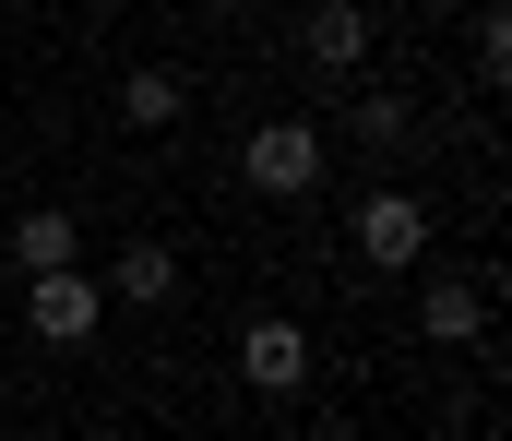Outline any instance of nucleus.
<instances>
[{
  "label": "nucleus",
  "mask_w": 512,
  "mask_h": 441,
  "mask_svg": "<svg viewBox=\"0 0 512 441\" xmlns=\"http://www.w3.org/2000/svg\"><path fill=\"white\" fill-rule=\"evenodd\" d=\"M346 144L405 155V144H417V108H405V96H358V108H346Z\"/></svg>",
  "instance_id": "9"
},
{
  "label": "nucleus",
  "mask_w": 512,
  "mask_h": 441,
  "mask_svg": "<svg viewBox=\"0 0 512 441\" xmlns=\"http://www.w3.org/2000/svg\"><path fill=\"white\" fill-rule=\"evenodd\" d=\"M239 382L251 394H298L310 382V334L298 322H239Z\"/></svg>",
  "instance_id": "4"
},
{
  "label": "nucleus",
  "mask_w": 512,
  "mask_h": 441,
  "mask_svg": "<svg viewBox=\"0 0 512 441\" xmlns=\"http://www.w3.org/2000/svg\"><path fill=\"white\" fill-rule=\"evenodd\" d=\"M477 72H489V84H501V72H512V12H501V0L477 12Z\"/></svg>",
  "instance_id": "11"
},
{
  "label": "nucleus",
  "mask_w": 512,
  "mask_h": 441,
  "mask_svg": "<svg viewBox=\"0 0 512 441\" xmlns=\"http://www.w3.org/2000/svg\"><path fill=\"white\" fill-rule=\"evenodd\" d=\"M346 227H358V251H370V263H417V251H429V203H417V191H370V203H358V215H346Z\"/></svg>",
  "instance_id": "3"
},
{
  "label": "nucleus",
  "mask_w": 512,
  "mask_h": 441,
  "mask_svg": "<svg viewBox=\"0 0 512 441\" xmlns=\"http://www.w3.org/2000/svg\"><path fill=\"white\" fill-rule=\"evenodd\" d=\"M96 322H108V287H96V275H36V287H24V334H36V346H84Z\"/></svg>",
  "instance_id": "2"
},
{
  "label": "nucleus",
  "mask_w": 512,
  "mask_h": 441,
  "mask_svg": "<svg viewBox=\"0 0 512 441\" xmlns=\"http://www.w3.org/2000/svg\"><path fill=\"white\" fill-rule=\"evenodd\" d=\"M310 441H370V430H310Z\"/></svg>",
  "instance_id": "12"
},
{
  "label": "nucleus",
  "mask_w": 512,
  "mask_h": 441,
  "mask_svg": "<svg viewBox=\"0 0 512 441\" xmlns=\"http://www.w3.org/2000/svg\"><path fill=\"white\" fill-rule=\"evenodd\" d=\"M298 60L346 84V72L370 60V12H358V0H310V24H298Z\"/></svg>",
  "instance_id": "5"
},
{
  "label": "nucleus",
  "mask_w": 512,
  "mask_h": 441,
  "mask_svg": "<svg viewBox=\"0 0 512 441\" xmlns=\"http://www.w3.org/2000/svg\"><path fill=\"white\" fill-rule=\"evenodd\" d=\"M239 167H251L262 203H298V191L322 179V132H310V120H262L251 144H239Z\"/></svg>",
  "instance_id": "1"
},
{
  "label": "nucleus",
  "mask_w": 512,
  "mask_h": 441,
  "mask_svg": "<svg viewBox=\"0 0 512 441\" xmlns=\"http://www.w3.org/2000/svg\"><path fill=\"white\" fill-rule=\"evenodd\" d=\"M489 298H501V275H441L429 310H417V334H429V346H477V334H489Z\"/></svg>",
  "instance_id": "6"
},
{
  "label": "nucleus",
  "mask_w": 512,
  "mask_h": 441,
  "mask_svg": "<svg viewBox=\"0 0 512 441\" xmlns=\"http://www.w3.org/2000/svg\"><path fill=\"white\" fill-rule=\"evenodd\" d=\"M12 263H24V287L36 275H84V227L60 203H36V215H12Z\"/></svg>",
  "instance_id": "7"
},
{
  "label": "nucleus",
  "mask_w": 512,
  "mask_h": 441,
  "mask_svg": "<svg viewBox=\"0 0 512 441\" xmlns=\"http://www.w3.org/2000/svg\"><path fill=\"white\" fill-rule=\"evenodd\" d=\"M179 108H191V96H179V72H131V84H120V120H131V132H167Z\"/></svg>",
  "instance_id": "10"
},
{
  "label": "nucleus",
  "mask_w": 512,
  "mask_h": 441,
  "mask_svg": "<svg viewBox=\"0 0 512 441\" xmlns=\"http://www.w3.org/2000/svg\"><path fill=\"white\" fill-rule=\"evenodd\" d=\"M108 298H131V310H167V298H179V251H167V239H131L120 263H108Z\"/></svg>",
  "instance_id": "8"
}]
</instances>
